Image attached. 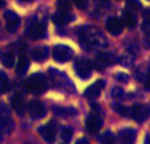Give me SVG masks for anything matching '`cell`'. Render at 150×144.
Instances as JSON below:
<instances>
[{
	"mask_svg": "<svg viewBox=\"0 0 150 144\" xmlns=\"http://www.w3.org/2000/svg\"><path fill=\"white\" fill-rule=\"evenodd\" d=\"M74 70L82 79H88L92 73V63L86 60H78L74 63Z\"/></svg>",
	"mask_w": 150,
	"mask_h": 144,
	"instance_id": "52a82bcc",
	"label": "cell"
},
{
	"mask_svg": "<svg viewBox=\"0 0 150 144\" xmlns=\"http://www.w3.org/2000/svg\"><path fill=\"white\" fill-rule=\"evenodd\" d=\"M73 3L75 4V7L79 8V9H83V8L87 7V0H73Z\"/></svg>",
	"mask_w": 150,
	"mask_h": 144,
	"instance_id": "83f0119b",
	"label": "cell"
},
{
	"mask_svg": "<svg viewBox=\"0 0 150 144\" xmlns=\"http://www.w3.org/2000/svg\"><path fill=\"white\" fill-rule=\"evenodd\" d=\"M13 124L11 118V111L5 103H0V128L5 132H11Z\"/></svg>",
	"mask_w": 150,
	"mask_h": 144,
	"instance_id": "8992f818",
	"label": "cell"
},
{
	"mask_svg": "<svg viewBox=\"0 0 150 144\" xmlns=\"http://www.w3.org/2000/svg\"><path fill=\"white\" fill-rule=\"evenodd\" d=\"M115 111L122 116H130V110L128 107H124V106H117V107H115Z\"/></svg>",
	"mask_w": 150,
	"mask_h": 144,
	"instance_id": "4316f807",
	"label": "cell"
},
{
	"mask_svg": "<svg viewBox=\"0 0 150 144\" xmlns=\"http://www.w3.org/2000/svg\"><path fill=\"white\" fill-rule=\"evenodd\" d=\"M103 126V120L98 114H90L86 118V128L90 134H98Z\"/></svg>",
	"mask_w": 150,
	"mask_h": 144,
	"instance_id": "ba28073f",
	"label": "cell"
},
{
	"mask_svg": "<svg viewBox=\"0 0 150 144\" xmlns=\"http://www.w3.org/2000/svg\"><path fill=\"white\" fill-rule=\"evenodd\" d=\"M29 63H30L29 58L26 57L25 54H23L20 58H18V62H17V73H18V74H24L26 70H28Z\"/></svg>",
	"mask_w": 150,
	"mask_h": 144,
	"instance_id": "44dd1931",
	"label": "cell"
},
{
	"mask_svg": "<svg viewBox=\"0 0 150 144\" xmlns=\"http://www.w3.org/2000/svg\"><path fill=\"white\" fill-rule=\"evenodd\" d=\"M105 28L111 34L117 36V34H120L122 32L124 24H122V21L117 17H109L108 20L105 21Z\"/></svg>",
	"mask_w": 150,
	"mask_h": 144,
	"instance_id": "4fadbf2b",
	"label": "cell"
},
{
	"mask_svg": "<svg viewBox=\"0 0 150 144\" xmlns=\"http://www.w3.org/2000/svg\"><path fill=\"white\" fill-rule=\"evenodd\" d=\"M61 138H62V140L65 143H69L71 140V138H73V130L70 127H65L62 130V132H61Z\"/></svg>",
	"mask_w": 150,
	"mask_h": 144,
	"instance_id": "484cf974",
	"label": "cell"
},
{
	"mask_svg": "<svg viewBox=\"0 0 150 144\" xmlns=\"http://www.w3.org/2000/svg\"><path fill=\"white\" fill-rule=\"evenodd\" d=\"M144 19H145L146 21H150V8L144 11Z\"/></svg>",
	"mask_w": 150,
	"mask_h": 144,
	"instance_id": "4dcf8cb0",
	"label": "cell"
},
{
	"mask_svg": "<svg viewBox=\"0 0 150 144\" xmlns=\"http://www.w3.org/2000/svg\"><path fill=\"white\" fill-rule=\"evenodd\" d=\"M117 140L120 144H134L136 140V131L133 128H124L119 132Z\"/></svg>",
	"mask_w": 150,
	"mask_h": 144,
	"instance_id": "5bb4252c",
	"label": "cell"
},
{
	"mask_svg": "<svg viewBox=\"0 0 150 144\" xmlns=\"http://www.w3.org/2000/svg\"><path fill=\"white\" fill-rule=\"evenodd\" d=\"M75 144H90V143H88L87 139H83V138H82V139L76 140V142H75Z\"/></svg>",
	"mask_w": 150,
	"mask_h": 144,
	"instance_id": "1f68e13d",
	"label": "cell"
},
{
	"mask_svg": "<svg viewBox=\"0 0 150 144\" xmlns=\"http://www.w3.org/2000/svg\"><path fill=\"white\" fill-rule=\"evenodd\" d=\"M79 36H80V42H82L84 49L88 46L99 45V40H103L101 33H99L92 26H84V28H82Z\"/></svg>",
	"mask_w": 150,
	"mask_h": 144,
	"instance_id": "7a4b0ae2",
	"label": "cell"
},
{
	"mask_svg": "<svg viewBox=\"0 0 150 144\" xmlns=\"http://www.w3.org/2000/svg\"><path fill=\"white\" fill-rule=\"evenodd\" d=\"M145 87L148 90H150V69L148 71V74H146V79H145Z\"/></svg>",
	"mask_w": 150,
	"mask_h": 144,
	"instance_id": "f546056e",
	"label": "cell"
},
{
	"mask_svg": "<svg viewBox=\"0 0 150 144\" xmlns=\"http://www.w3.org/2000/svg\"><path fill=\"white\" fill-rule=\"evenodd\" d=\"M0 61L5 68H12L13 63H15V54L13 52H5L0 56Z\"/></svg>",
	"mask_w": 150,
	"mask_h": 144,
	"instance_id": "ffe728a7",
	"label": "cell"
},
{
	"mask_svg": "<svg viewBox=\"0 0 150 144\" xmlns=\"http://www.w3.org/2000/svg\"><path fill=\"white\" fill-rule=\"evenodd\" d=\"M25 83H26V87H28L29 91L33 93V94H37V95L44 94L47 90V81L44 74H41V73L32 74V76L26 79Z\"/></svg>",
	"mask_w": 150,
	"mask_h": 144,
	"instance_id": "6da1fadb",
	"label": "cell"
},
{
	"mask_svg": "<svg viewBox=\"0 0 150 144\" xmlns=\"http://www.w3.org/2000/svg\"><path fill=\"white\" fill-rule=\"evenodd\" d=\"M99 143L100 144H116V136L112 132L107 131L99 138Z\"/></svg>",
	"mask_w": 150,
	"mask_h": 144,
	"instance_id": "603a6c76",
	"label": "cell"
},
{
	"mask_svg": "<svg viewBox=\"0 0 150 144\" xmlns=\"http://www.w3.org/2000/svg\"><path fill=\"white\" fill-rule=\"evenodd\" d=\"M148 1H150V0H148Z\"/></svg>",
	"mask_w": 150,
	"mask_h": 144,
	"instance_id": "8d00e7d4",
	"label": "cell"
},
{
	"mask_svg": "<svg viewBox=\"0 0 150 144\" xmlns=\"http://www.w3.org/2000/svg\"><path fill=\"white\" fill-rule=\"evenodd\" d=\"M130 116H132L134 120L142 123V122H145L150 116V108L145 105L136 103V105H133L132 108H130Z\"/></svg>",
	"mask_w": 150,
	"mask_h": 144,
	"instance_id": "5b68a950",
	"label": "cell"
},
{
	"mask_svg": "<svg viewBox=\"0 0 150 144\" xmlns=\"http://www.w3.org/2000/svg\"><path fill=\"white\" fill-rule=\"evenodd\" d=\"M23 1H26V3H29V1H33V0H23Z\"/></svg>",
	"mask_w": 150,
	"mask_h": 144,
	"instance_id": "d590c367",
	"label": "cell"
},
{
	"mask_svg": "<svg viewBox=\"0 0 150 144\" xmlns=\"http://www.w3.org/2000/svg\"><path fill=\"white\" fill-rule=\"evenodd\" d=\"M28 110H29L30 116L34 119H40V118H42V116H45V114H46L45 106L42 105V102H40V101H37V99H33L29 102Z\"/></svg>",
	"mask_w": 150,
	"mask_h": 144,
	"instance_id": "8fae6325",
	"label": "cell"
},
{
	"mask_svg": "<svg viewBox=\"0 0 150 144\" xmlns=\"http://www.w3.org/2000/svg\"><path fill=\"white\" fill-rule=\"evenodd\" d=\"M4 19H5V21H7V31L9 32V33H15L21 24V20H20V17H18V15L15 13L13 11H5Z\"/></svg>",
	"mask_w": 150,
	"mask_h": 144,
	"instance_id": "30bf717a",
	"label": "cell"
},
{
	"mask_svg": "<svg viewBox=\"0 0 150 144\" xmlns=\"http://www.w3.org/2000/svg\"><path fill=\"white\" fill-rule=\"evenodd\" d=\"M144 144H150V136L146 138V139H145V143H144Z\"/></svg>",
	"mask_w": 150,
	"mask_h": 144,
	"instance_id": "836d02e7",
	"label": "cell"
},
{
	"mask_svg": "<svg viewBox=\"0 0 150 144\" xmlns=\"http://www.w3.org/2000/svg\"><path fill=\"white\" fill-rule=\"evenodd\" d=\"M54 113L57 114L58 116H62V118H70L76 114V111L74 108H63V107H57L54 110Z\"/></svg>",
	"mask_w": 150,
	"mask_h": 144,
	"instance_id": "cb8c5ba5",
	"label": "cell"
},
{
	"mask_svg": "<svg viewBox=\"0 0 150 144\" xmlns=\"http://www.w3.org/2000/svg\"><path fill=\"white\" fill-rule=\"evenodd\" d=\"M45 32H46L45 25L38 23V21H33V23L28 26V29H26V34H28V37L32 40L42 38V37L45 36Z\"/></svg>",
	"mask_w": 150,
	"mask_h": 144,
	"instance_id": "9c48e42d",
	"label": "cell"
},
{
	"mask_svg": "<svg viewBox=\"0 0 150 144\" xmlns=\"http://www.w3.org/2000/svg\"><path fill=\"white\" fill-rule=\"evenodd\" d=\"M74 52L67 45H55L53 49V58L57 62H67L73 58Z\"/></svg>",
	"mask_w": 150,
	"mask_h": 144,
	"instance_id": "3957f363",
	"label": "cell"
},
{
	"mask_svg": "<svg viewBox=\"0 0 150 144\" xmlns=\"http://www.w3.org/2000/svg\"><path fill=\"white\" fill-rule=\"evenodd\" d=\"M57 4H58V11H63V12H70L71 11L70 0H57Z\"/></svg>",
	"mask_w": 150,
	"mask_h": 144,
	"instance_id": "d4e9b609",
	"label": "cell"
},
{
	"mask_svg": "<svg viewBox=\"0 0 150 144\" xmlns=\"http://www.w3.org/2000/svg\"><path fill=\"white\" fill-rule=\"evenodd\" d=\"M11 106L18 115H24V99L20 94H13L11 97Z\"/></svg>",
	"mask_w": 150,
	"mask_h": 144,
	"instance_id": "2e32d148",
	"label": "cell"
},
{
	"mask_svg": "<svg viewBox=\"0 0 150 144\" xmlns=\"http://www.w3.org/2000/svg\"><path fill=\"white\" fill-rule=\"evenodd\" d=\"M11 85H9V79H8L7 74L4 71H0V95L5 94L9 90Z\"/></svg>",
	"mask_w": 150,
	"mask_h": 144,
	"instance_id": "7402d4cb",
	"label": "cell"
},
{
	"mask_svg": "<svg viewBox=\"0 0 150 144\" xmlns=\"http://www.w3.org/2000/svg\"><path fill=\"white\" fill-rule=\"evenodd\" d=\"M47 54H49V48L47 46H37L36 49L32 50V57H33V60L37 61V62L45 61Z\"/></svg>",
	"mask_w": 150,
	"mask_h": 144,
	"instance_id": "e0dca14e",
	"label": "cell"
},
{
	"mask_svg": "<svg viewBox=\"0 0 150 144\" xmlns=\"http://www.w3.org/2000/svg\"><path fill=\"white\" fill-rule=\"evenodd\" d=\"M55 130H57V123H55L54 120H50V122H47L46 124L40 127L38 134L46 143L53 144L55 140Z\"/></svg>",
	"mask_w": 150,
	"mask_h": 144,
	"instance_id": "277c9868",
	"label": "cell"
},
{
	"mask_svg": "<svg viewBox=\"0 0 150 144\" xmlns=\"http://www.w3.org/2000/svg\"><path fill=\"white\" fill-rule=\"evenodd\" d=\"M53 23L55 25H66L74 20V16L70 15V12H63V11H57L52 17Z\"/></svg>",
	"mask_w": 150,
	"mask_h": 144,
	"instance_id": "9a60e30c",
	"label": "cell"
},
{
	"mask_svg": "<svg viewBox=\"0 0 150 144\" xmlns=\"http://www.w3.org/2000/svg\"><path fill=\"white\" fill-rule=\"evenodd\" d=\"M116 79H119L120 82H128L129 81V77L124 73H117L116 74Z\"/></svg>",
	"mask_w": 150,
	"mask_h": 144,
	"instance_id": "f1b7e54d",
	"label": "cell"
},
{
	"mask_svg": "<svg viewBox=\"0 0 150 144\" xmlns=\"http://www.w3.org/2000/svg\"><path fill=\"white\" fill-rule=\"evenodd\" d=\"M122 24L124 25H127L128 28H133V26L136 25V23H137V20H136V16L133 15L132 11H124V13H122V19H121Z\"/></svg>",
	"mask_w": 150,
	"mask_h": 144,
	"instance_id": "d6986e66",
	"label": "cell"
},
{
	"mask_svg": "<svg viewBox=\"0 0 150 144\" xmlns=\"http://www.w3.org/2000/svg\"><path fill=\"white\" fill-rule=\"evenodd\" d=\"M104 86H105V82L103 79H99L95 83H92L91 86H88L84 91V97L88 99H96V98L100 95V93L103 91Z\"/></svg>",
	"mask_w": 150,
	"mask_h": 144,
	"instance_id": "7c38bea8",
	"label": "cell"
},
{
	"mask_svg": "<svg viewBox=\"0 0 150 144\" xmlns=\"http://www.w3.org/2000/svg\"><path fill=\"white\" fill-rule=\"evenodd\" d=\"M98 61L103 66H111L116 62V57H113V54H111V53L100 52L98 54Z\"/></svg>",
	"mask_w": 150,
	"mask_h": 144,
	"instance_id": "ac0fdd59",
	"label": "cell"
},
{
	"mask_svg": "<svg viewBox=\"0 0 150 144\" xmlns=\"http://www.w3.org/2000/svg\"><path fill=\"white\" fill-rule=\"evenodd\" d=\"M4 4H5V3H4V0H0V8H1V7H4Z\"/></svg>",
	"mask_w": 150,
	"mask_h": 144,
	"instance_id": "e575fe53",
	"label": "cell"
},
{
	"mask_svg": "<svg viewBox=\"0 0 150 144\" xmlns=\"http://www.w3.org/2000/svg\"><path fill=\"white\" fill-rule=\"evenodd\" d=\"M96 3H100V4H108V0H95Z\"/></svg>",
	"mask_w": 150,
	"mask_h": 144,
	"instance_id": "d6a6232c",
	"label": "cell"
}]
</instances>
